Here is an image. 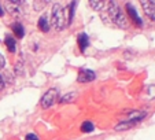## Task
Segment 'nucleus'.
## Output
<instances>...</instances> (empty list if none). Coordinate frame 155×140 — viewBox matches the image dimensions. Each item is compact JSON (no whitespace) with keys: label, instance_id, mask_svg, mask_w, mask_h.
I'll use <instances>...</instances> for the list:
<instances>
[{"label":"nucleus","instance_id":"obj_1","mask_svg":"<svg viewBox=\"0 0 155 140\" xmlns=\"http://www.w3.org/2000/svg\"><path fill=\"white\" fill-rule=\"evenodd\" d=\"M107 12H108V17H110V19H111V22L114 23V25H117L118 28H121V29H126L128 28V18H126V15L124 14V11L120 8V6H118L115 2H108L107 4Z\"/></svg>","mask_w":155,"mask_h":140},{"label":"nucleus","instance_id":"obj_2","mask_svg":"<svg viewBox=\"0 0 155 140\" xmlns=\"http://www.w3.org/2000/svg\"><path fill=\"white\" fill-rule=\"evenodd\" d=\"M51 25L54 29L61 32L66 26V19H64V10L59 3H55L52 6V12H51Z\"/></svg>","mask_w":155,"mask_h":140},{"label":"nucleus","instance_id":"obj_3","mask_svg":"<svg viewBox=\"0 0 155 140\" xmlns=\"http://www.w3.org/2000/svg\"><path fill=\"white\" fill-rule=\"evenodd\" d=\"M58 98H59V91L56 89V88H50V89L43 95V98H41V100H40L41 107L43 108H50L51 106L56 102Z\"/></svg>","mask_w":155,"mask_h":140},{"label":"nucleus","instance_id":"obj_4","mask_svg":"<svg viewBox=\"0 0 155 140\" xmlns=\"http://www.w3.org/2000/svg\"><path fill=\"white\" fill-rule=\"evenodd\" d=\"M96 78V74H95V72H92V70L89 69H81L78 72V74H77V81L78 82H91L94 81V80Z\"/></svg>","mask_w":155,"mask_h":140},{"label":"nucleus","instance_id":"obj_5","mask_svg":"<svg viewBox=\"0 0 155 140\" xmlns=\"http://www.w3.org/2000/svg\"><path fill=\"white\" fill-rule=\"evenodd\" d=\"M125 10H126V12H128V15L130 17V19L135 22V25H137V26H140V28L143 26V21H141V18L139 17V14H137V11H136V8L133 7V4L126 3Z\"/></svg>","mask_w":155,"mask_h":140},{"label":"nucleus","instance_id":"obj_6","mask_svg":"<svg viewBox=\"0 0 155 140\" xmlns=\"http://www.w3.org/2000/svg\"><path fill=\"white\" fill-rule=\"evenodd\" d=\"M141 8H143L144 14L152 21L155 22V2H140Z\"/></svg>","mask_w":155,"mask_h":140},{"label":"nucleus","instance_id":"obj_7","mask_svg":"<svg viewBox=\"0 0 155 140\" xmlns=\"http://www.w3.org/2000/svg\"><path fill=\"white\" fill-rule=\"evenodd\" d=\"M7 10L10 11V14L14 17H19L22 15V8H21V2L18 0H12V2H7L6 3Z\"/></svg>","mask_w":155,"mask_h":140},{"label":"nucleus","instance_id":"obj_8","mask_svg":"<svg viewBox=\"0 0 155 140\" xmlns=\"http://www.w3.org/2000/svg\"><path fill=\"white\" fill-rule=\"evenodd\" d=\"M146 117H147V111H144V110H133V111L129 113L128 120L132 121V122L137 124V122H140V121H143Z\"/></svg>","mask_w":155,"mask_h":140},{"label":"nucleus","instance_id":"obj_9","mask_svg":"<svg viewBox=\"0 0 155 140\" xmlns=\"http://www.w3.org/2000/svg\"><path fill=\"white\" fill-rule=\"evenodd\" d=\"M77 43H78V48L81 52H85L87 47H89V37H88L87 33H80L78 38H77Z\"/></svg>","mask_w":155,"mask_h":140},{"label":"nucleus","instance_id":"obj_10","mask_svg":"<svg viewBox=\"0 0 155 140\" xmlns=\"http://www.w3.org/2000/svg\"><path fill=\"white\" fill-rule=\"evenodd\" d=\"M37 26H38V29H40L41 32H44V33H47L48 30H50L51 23H50V21H48V17H47V15H41V17L38 18Z\"/></svg>","mask_w":155,"mask_h":140},{"label":"nucleus","instance_id":"obj_11","mask_svg":"<svg viewBox=\"0 0 155 140\" xmlns=\"http://www.w3.org/2000/svg\"><path fill=\"white\" fill-rule=\"evenodd\" d=\"M12 32H14V35L17 36L18 38H22L25 36V28L22 23L19 22H14L12 23Z\"/></svg>","mask_w":155,"mask_h":140},{"label":"nucleus","instance_id":"obj_12","mask_svg":"<svg viewBox=\"0 0 155 140\" xmlns=\"http://www.w3.org/2000/svg\"><path fill=\"white\" fill-rule=\"evenodd\" d=\"M4 44H6L7 50H8L10 52H15V50H17V43H15V40L12 38V36H6Z\"/></svg>","mask_w":155,"mask_h":140},{"label":"nucleus","instance_id":"obj_13","mask_svg":"<svg viewBox=\"0 0 155 140\" xmlns=\"http://www.w3.org/2000/svg\"><path fill=\"white\" fill-rule=\"evenodd\" d=\"M136 124L135 122H132V121H121L120 124H118L117 126H115V131H128V129L133 128Z\"/></svg>","mask_w":155,"mask_h":140},{"label":"nucleus","instance_id":"obj_14","mask_svg":"<svg viewBox=\"0 0 155 140\" xmlns=\"http://www.w3.org/2000/svg\"><path fill=\"white\" fill-rule=\"evenodd\" d=\"M76 99H77V93L76 92H69V93H66V95H63V96L59 99V102L61 103H71Z\"/></svg>","mask_w":155,"mask_h":140},{"label":"nucleus","instance_id":"obj_15","mask_svg":"<svg viewBox=\"0 0 155 140\" xmlns=\"http://www.w3.org/2000/svg\"><path fill=\"white\" fill-rule=\"evenodd\" d=\"M76 6L77 3L76 2H71L70 4L68 6V12H69V18H68V25H70L73 22V18H74V12H76Z\"/></svg>","mask_w":155,"mask_h":140},{"label":"nucleus","instance_id":"obj_16","mask_svg":"<svg viewBox=\"0 0 155 140\" xmlns=\"http://www.w3.org/2000/svg\"><path fill=\"white\" fill-rule=\"evenodd\" d=\"M94 129H95V126L91 121H84V122H82L81 132H84V133H89V132H94Z\"/></svg>","mask_w":155,"mask_h":140},{"label":"nucleus","instance_id":"obj_17","mask_svg":"<svg viewBox=\"0 0 155 140\" xmlns=\"http://www.w3.org/2000/svg\"><path fill=\"white\" fill-rule=\"evenodd\" d=\"M89 7H91L94 11H102L103 7H104V3L97 0V2H89Z\"/></svg>","mask_w":155,"mask_h":140},{"label":"nucleus","instance_id":"obj_18","mask_svg":"<svg viewBox=\"0 0 155 140\" xmlns=\"http://www.w3.org/2000/svg\"><path fill=\"white\" fill-rule=\"evenodd\" d=\"M148 95L151 99H155V87H150L148 88Z\"/></svg>","mask_w":155,"mask_h":140},{"label":"nucleus","instance_id":"obj_19","mask_svg":"<svg viewBox=\"0 0 155 140\" xmlns=\"http://www.w3.org/2000/svg\"><path fill=\"white\" fill-rule=\"evenodd\" d=\"M26 140H40L37 137V135H35V133H29V135H26V137H25Z\"/></svg>","mask_w":155,"mask_h":140},{"label":"nucleus","instance_id":"obj_20","mask_svg":"<svg viewBox=\"0 0 155 140\" xmlns=\"http://www.w3.org/2000/svg\"><path fill=\"white\" fill-rule=\"evenodd\" d=\"M4 66H6V58L0 54V70L4 69Z\"/></svg>","mask_w":155,"mask_h":140},{"label":"nucleus","instance_id":"obj_21","mask_svg":"<svg viewBox=\"0 0 155 140\" xmlns=\"http://www.w3.org/2000/svg\"><path fill=\"white\" fill-rule=\"evenodd\" d=\"M4 85H6V82H4V77L0 74V91L4 89Z\"/></svg>","mask_w":155,"mask_h":140},{"label":"nucleus","instance_id":"obj_22","mask_svg":"<svg viewBox=\"0 0 155 140\" xmlns=\"http://www.w3.org/2000/svg\"><path fill=\"white\" fill-rule=\"evenodd\" d=\"M4 15V10H3V7L0 6V17H3Z\"/></svg>","mask_w":155,"mask_h":140}]
</instances>
